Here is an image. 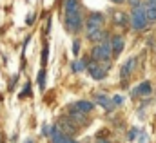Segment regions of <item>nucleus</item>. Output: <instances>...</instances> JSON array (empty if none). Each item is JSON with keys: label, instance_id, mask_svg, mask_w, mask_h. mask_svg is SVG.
<instances>
[{"label": "nucleus", "instance_id": "nucleus-1", "mask_svg": "<svg viewBox=\"0 0 156 143\" xmlns=\"http://www.w3.org/2000/svg\"><path fill=\"white\" fill-rule=\"evenodd\" d=\"M129 18H131V27H133L134 31H144V29L147 27V24H149L147 11H145V7H144L142 4L136 5V7H133Z\"/></svg>", "mask_w": 156, "mask_h": 143}, {"label": "nucleus", "instance_id": "nucleus-2", "mask_svg": "<svg viewBox=\"0 0 156 143\" xmlns=\"http://www.w3.org/2000/svg\"><path fill=\"white\" fill-rule=\"evenodd\" d=\"M111 56H115L111 42H102L100 45H96L93 49V58L96 62H107V60H111Z\"/></svg>", "mask_w": 156, "mask_h": 143}, {"label": "nucleus", "instance_id": "nucleus-3", "mask_svg": "<svg viewBox=\"0 0 156 143\" xmlns=\"http://www.w3.org/2000/svg\"><path fill=\"white\" fill-rule=\"evenodd\" d=\"M102 26H104V16L100 13H93V15H89L87 22H85V31H87V35H93L96 31H102Z\"/></svg>", "mask_w": 156, "mask_h": 143}, {"label": "nucleus", "instance_id": "nucleus-4", "mask_svg": "<svg viewBox=\"0 0 156 143\" xmlns=\"http://www.w3.org/2000/svg\"><path fill=\"white\" fill-rule=\"evenodd\" d=\"M82 15H80V11L78 13H69V15H66V26H67V31L69 33H78L80 31V27H82Z\"/></svg>", "mask_w": 156, "mask_h": 143}, {"label": "nucleus", "instance_id": "nucleus-5", "mask_svg": "<svg viewBox=\"0 0 156 143\" xmlns=\"http://www.w3.org/2000/svg\"><path fill=\"white\" fill-rule=\"evenodd\" d=\"M107 69H109V67H107ZM107 69H105V67H102L98 62H91V64L87 65L89 76H91L93 80H104V78H105V74H107Z\"/></svg>", "mask_w": 156, "mask_h": 143}, {"label": "nucleus", "instance_id": "nucleus-6", "mask_svg": "<svg viewBox=\"0 0 156 143\" xmlns=\"http://www.w3.org/2000/svg\"><path fill=\"white\" fill-rule=\"evenodd\" d=\"M136 64H138V60L133 56V58H129L123 65H122V69H120V76L122 78H129L131 74H133V71L136 69Z\"/></svg>", "mask_w": 156, "mask_h": 143}, {"label": "nucleus", "instance_id": "nucleus-7", "mask_svg": "<svg viewBox=\"0 0 156 143\" xmlns=\"http://www.w3.org/2000/svg\"><path fill=\"white\" fill-rule=\"evenodd\" d=\"M51 138H53V141L55 143H76V141H73L67 134H64L58 127H55V129L51 131Z\"/></svg>", "mask_w": 156, "mask_h": 143}, {"label": "nucleus", "instance_id": "nucleus-8", "mask_svg": "<svg viewBox=\"0 0 156 143\" xmlns=\"http://www.w3.org/2000/svg\"><path fill=\"white\" fill-rule=\"evenodd\" d=\"M151 92H153V85H151V82H142V83L133 91L134 96H145V94H151Z\"/></svg>", "mask_w": 156, "mask_h": 143}, {"label": "nucleus", "instance_id": "nucleus-9", "mask_svg": "<svg viewBox=\"0 0 156 143\" xmlns=\"http://www.w3.org/2000/svg\"><path fill=\"white\" fill-rule=\"evenodd\" d=\"M56 127H58L60 131H64V134H67V136H71V134L75 132V125L69 121V118H62Z\"/></svg>", "mask_w": 156, "mask_h": 143}, {"label": "nucleus", "instance_id": "nucleus-10", "mask_svg": "<svg viewBox=\"0 0 156 143\" xmlns=\"http://www.w3.org/2000/svg\"><path fill=\"white\" fill-rule=\"evenodd\" d=\"M111 45H113V54H115V56H118V54L122 53V49H123V38H122L120 35L113 36Z\"/></svg>", "mask_w": 156, "mask_h": 143}, {"label": "nucleus", "instance_id": "nucleus-11", "mask_svg": "<svg viewBox=\"0 0 156 143\" xmlns=\"http://www.w3.org/2000/svg\"><path fill=\"white\" fill-rule=\"evenodd\" d=\"M93 100L96 102V103H100L102 107H105V109H113V100H109L105 94H94L93 96Z\"/></svg>", "mask_w": 156, "mask_h": 143}, {"label": "nucleus", "instance_id": "nucleus-12", "mask_svg": "<svg viewBox=\"0 0 156 143\" xmlns=\"http://www.w3.org/2000/svg\"><path fill=\"white\" fill-rule=\"evenodd\" d=\"M93 107H94V103H91V102H76L75 105H73V109H76V110H80V112H89V110H93Z\"/></svg>", "mask_w": 156, "mask_h": 143}, {"label": "nucleus", "instance_id": "nucleus-13", "mask_svg": "<svg viewBox=\"0 0 156 143\" xmlns=\"http://www.w3.org/2000/svg\"><path fill=\"white\" fill-rule=\"evenodd\" d=\"M78 11H80L78 0H66V15H69V13H78Z\"/></svg>", "mask_w": 156, "mask_h": 143}, {"label": "nucleus", "instance_id": "nucleus-14", "mask_svg": "<svg viewBox=\"0 0 156 143\" xmlns=\"http://www.w3.org/2000/svg\"><path fill=\"white\" fill-rule=\"evenodd\" d=\"M83 114L85 112H80V110H76V109L71 107V112H69V120H73V121H78V123H83L85 120H83Z\"/></svg>", "mask_w": 156, "mask_h": 143}, {"label": "nucleus", "instance_id": "nucleus-15", "mask_svg": "<svg viewBox=\"0 0 156 143\" xmlns=\"http://www.w3.org/2000/svg\"><path fill=\"white\" fill-rule=\"evenodd\" d=\"M145 11H147V18L151 22H156V5L154 4H145Z\"/></svg>", "mask_w": 156, "mask_h": 143}, {"label": "nucleus", "instance_id": "nucleus-16", "mask_svg": "<svg viewBox=\"0 0 156 143\" xmlns=\"http://www.w3.org/2000/svg\"><path fill=\"white\" fill-rule=\"evenodd\" d=\"M113 20H115L116 26H125V24H127V16H125L123 13H115V18H113Z\"/></svg>", "mask_w": 156, "mask_h": 143}, {"label": "nucleus", "instance_id": "nucleus-17", "mask_svg": "<svg viewBox=\"0 0 156 143\" xmlns=\"http://www.w3.org/2000/svg\"><path fill=\"white\" fill-rule=\"evenodd\" d=\"M104 35H105L104 31H96V33H93V35H87V36H89V40H94V42H98V40H102V38H104Z\"/></svg>", "mask_w": 156, "mask_h": 143}, {"label": "nucleus", "instance_id": "nucleus-18", "mask_svg": "<svg viewBox=\"0 0 156 143\" xmlns=\"http://www.w3.org/2000/svg\"><path fill=\"white\" fill-rule=\"evenodd\" d=\"M85 69V64L83 62H75L73 64V71H83Z\"/></svg>", "mask_w": 156, "mask_h": 143}, {"label": "nucleus", "instance_id": "nucleus-19", "mask_svg": "<svg viewBox=\"0 0 156 143\" xmlns=\"http://www.w3.org/2000/svg\"><path fill=\"white\" fill-rule=\"evenodd\" d=\"M113 103H115V105H122V103H123V96L116 94V96L113 98Z\"/></svg>", "mask_w": 156, "mask_h": 143}, {"label": "nucleus", "instance_id": "nucleus-20", "mask_svg": "<svg viewBox=\"0 0 156 143\" xmlns=\"http://www.w3.org/2000/svg\"><path fill=\"white\" fill-rule=\"evenodd\" d=\"M78 51H80V42H78V40H75V42H73V53H75V54H78Z\"/></svg>", "mask_w": 156, "mask_h": 143}, {"label": "nucleus", "instance_id": "nucleus-21", "mask_svg": "<svg viewBox=\"0 0 156 143\" xmlns=\"http://www.w3.org/2000/svg\"><path fill=\"white\" fill-rule=\"evenodd\" d=\"M47 62V47H44V51H42V64H45Z\"/></svg>", "mask_w": 156, "mask_h": 143}, {"label": "nucleus", "instance_id": "nucleus-22", "mask_svg": "<svg viewBox=\"0 0 156 143\" xmlns=\"http://www.w3.org/2000/svg\"><path fill=\"white\" fill-rule=\"evenodd\" d=\"M44 74H45V72L40 71V76H38V83H40V87H44Z\"/></svg>", "mask_w": 156, "mask_h": 143}, {"label": "nucleus", "instance_id": "nucleus-23", "mask_svg": "<svg viewBox=\"0 0 156 143\" xmlns=\"http://www.w3.org/2000/svg\"><path fill=\"white\" fill-rule=\"evenodd\" d=\"M129 4H131L133 7H136V5H140V4H142V0H129Z\"/></svg>", "mask_w": 156, "mask_h": 143}, {"label": "nucleus", "instance_id": "nucleus-24", "mask_svg": "<svg viewBox=\"0 0 156 143\" xmlns=\"http://www.w3.org/2000/svg\"><path fill=\"white\" fill-rule=\"evenodd\" d=\"M115 4H122V2H125V0H113Z\"/></svg>", "mask_w": 156, "mask_h": 143}, {"label": "nucleus", "instance_id": "nucleus-25", "mask_svg": "<svg viewBox=\"0 0 156 143\" xmlns=\"http://www.w3.org/2000/svg\"><path fill=\"white\" fill-rule=\"evenodd\" d=\"M98 143H109V141H105V140H100V141H98Z\"/></svg>", "mask_w": 156, "mask_h": 143}, {"label": "nucleus", "instance_id": "nucleus-26", "mask_svg": "<svg viewBox=\"0 0 156 143\" xmlns=\"http://www.w3.org/2000/svg\"><path fill=\"white\" fill-rule=\"evenodd\" d=\"M27 143H31V141H27Z\"/></svg>", "mask_w": 156, "mask_h": 143}]
</instances>
